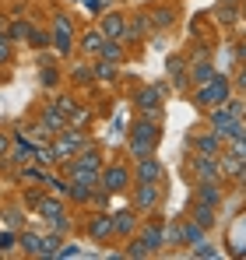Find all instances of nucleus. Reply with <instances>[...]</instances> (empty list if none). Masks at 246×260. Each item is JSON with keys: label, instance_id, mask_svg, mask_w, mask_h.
<instances>
[{"label": "nucleus", "instance_id": "1", "mask_svg": "<svg viewBox=\"0 0 246 260\" xmlns=\"http://www.w3.org/2000/svg\"><path fill=\"white\" fill-rule=\"evenodd\" d=\"M162 144V120L155 116H134V123L127 130V158H144V155H155Z\"/></svg>", "mask_w": 246, "mask_h": 260}, {"label": "nucleus", "instance_id": "2", "mask_svg": "<svg viewBox=\"0 0 246 260\" xmlns=\"http://www.w3.org/2000/svg\"><path fill=\"white\" fill-rule=\"evenodd\" d=\"M102 166H106V155H102V148L91 141V144H88V148H81L71 162H64V166H60V173L67 176L71 183H99Z\"/></svg>", "mask_w": 246, "mask_h": 260}, {"label": "nucleus", "instance_id": "3", "mask_svg": "<svg viewBox=\"0 0 246 260\" xmlns=\"http://www.w3.org/2000/svg\"><path fill=\"white\" fill-rule=\"evenodd\" d=\"M36 218H42L53 232H60V236H71L74 232V215H71V201L67 197H60V193H46L39 201V208L32 211Z\"/></svg>", "mask_w": 246, "mask_h": 260}, {"label": "nucleus", "instance_id": "4", "mask_svg": "<svg viewBox=\"0 0 246 260\" xmlns=\"http://www.w3.org/2000/svg\"><path fill=\"white\" fill-rule=\"evenodd\" d=\"M236 91V85H232V78H225V74H214L207 85L201 88H190V102H194V109L204 116L207 109H214V106H222V102H229V95Z\"/></svg>", "mask_w": 246, "mask_h": 260}, {"label": "nucleus", "instance_id": "5", "mask_svg": "<svg viewBox=\"0 0 246 260\" xmlns=\"http://www.w3.org/2000/svg\"><path fill=\"white\" fill-rule=\"evenodd\" d=\"M49 36H53V43L49 49L64 60V56H74L78 53V28H74V21H71V14H53V21H49Z\"/></svg>", "mask_w": 246, "mask_h": 260}, {"label": "nucleus", "instance_id": "6", "mask_svg": "<svg viewBox=\"0 0 246 260\" xmlns=\"http://www.w3.org/2000/svg\"><path fill=\"white\" fill-rule=\"evenodd\" d=\"M134 186V166L130 162H106L99 173V190L113 193V197H127Z\"/></svg>", "mask_w": 246, "mask_h": 260}, {"label": "nucleus", "instance_id": "7", "mask_svg": "<svg viewBox=\"0 0 246 260\" xmlns=\"http://www.w3.org/2000/svg\"><path fill=\"white\" fill-rule=\"evenodd\" d=\"M81 232L91 239V243H116V221H113V211L88 208V221L81 225Z\"/></svg>", "mask_w": 246, "mask_h": 260}, {"label": "nucleus", "instance_id": "8", "mask_svg": "<svg viewBox=\"0 0 246 260\" xmlns=\"http://www.w3.org/2000/svg\"><path fill=\"white\" fill-rule=\"evenodd\" d=\"M162 183H134L130 186V193H127V201L141 211V215H159V208H162Z\"/></svg>", "mask_w": 246, "mask_h": 260}, {"label": "nucleus", "instance_id": "9", "mask_svg": "<svg viewBox=\"0 0 246 260\" xmlns=\"http://www.w3.org/2000/svg\"><path fill=\"white\" fill-rule=\"evenodd\" d=\"M91 144V137L84 134L81 127H67V130H60L56 137H53V151H56V158H60V166L64 162H71L81 148H88Z\"/></svg>", "mask_w": 246, "mask_h": 260}, {"label": "nucleus", "instance_id": "10", "mask_svg": "<svg viewBox=\"0 0 246 260\" xmlns=\"http://www.w3.org/2000/svg\"><path fill=\"white\" fill-rule=\"evenodd\" d=\"M183 173H187L190 183H201V179H218V183H225L218 158H214V155H201V151H190V158H187Z\"/></svg>", "mask_w": 246, "mask_h": 260}, {"label": "nucleus", "instance_id": "11", "mask_svg": "<svg viewBox=\"0 0 246 260\" xmlns=\"http://www.w3.org/2000/svg\"><path fill=\"white\" fill-rule=\"evenodd\" d=\"M187 148H190V151H201V155H214V158H218V155L225 151V141L218 137V130H211L204 123V127H194L190 134H187Z\"/></svg>", "mask_w": 246, "mask_h": 260}, {"label": "nucleus", "instance_id": "12", "mask_svg": "<svg viewBox=\"0 0 246 260\" xmlns=\"http://www.w3.org/2000/svg\"><path fill=\"white\" fill-rule=\"evenodd\" d=\"M137 236H141V243L151 250V257H162V250H165V221L159 215H144Z\"/></svg>", "mask_w": 246, "mask_h": 260}, {"label": "nucleus", "instance_id": "13", "mask_svg": "<svg viewBox=\"0 0 246 260\" xmlns=\"http://www.w3.org/2000/svg\"><path fill=\"white\" fill-rule=\"evenodd\" d=\"M165 71H169L172 91L190 95V56H187V53H172V56L165 60Z\"/></svg>", "mask_w": 246, "mask_h": 260}, {"label": "nucleus", "instance_id": "14", "mask_svg": "<svg viewBox=\"0 0 246 260\" xmlns=\"http://www.w3.org/2000/svg\"><path fill=\"white\" fill-rule=\"evenodd\" d=\"M162 91L165 88H155V85H144L134 91V109L141 113V116H155V120H162Z\"/></svg>", "mask_w": 246, "mask_h": 260}, {"label": "nucleus", "instance_id": "15", "mask_svg": "<svg viewBox=\"0 0 246 260\" xmlns=\"http://www.w3.org/2000/svg\"><path fill=\"white\" fill-rule=\"evenodd\" d=\"M134 183H165V166L159 162V155H144L134 158Z\"/></svg>", "mask_w": 246, "mask_h": 260}, {"label": "nucleus", "instance_id": "16", "mask_svg": "<svg viewBox=\"0 0 246 260\" xmlns=\"http://www.w3.org/2000/svg\"><path fill=\"white\" fill-rule=\"evenodd\" d=\"M148 36H155V25H151V14H148V7L144 11H134L130 14V25H127V46H141Z\"/></svg>", "mask_w": 246, "mask_h": 260}, {"label": "nucleus", "instance_id": "17", "mask_svg": "<svg viewBox=\"0 0 246 260\" xmlns=\"http://www.w3.org/2000/svg\"><path fill=\"white\" fill-rule=\"evenodd\" d=\"M113 221H116V239L127 243L130 236H137V229H141L144 215H141L134 204H127V208H120V211H113Z\"/></svg>", "mask_w": 246, "mask_h": 260}, {"label": "nucleus", "instance_id": "18", "mask_svg": "<svg viewBox=\"0 0 246 260\" xmlns=\"http://www.w3.org/2000/svg\"><path fill=\"white\" fill-rule=\"evenodd\" d=\"M32 158H36V141H32L25 130H14V144H11V151H7V166L18 169V166H25V162H32Z\"/></svg>", "mask_w": 246, "mask_h": 260}, {"label": "nucleus", "instance_id": "19", "mask_svg": "<svg viewBox=\"0 0 246 260\" xmlns=\"http://www.w3.org/2000/svg\"><path fill=\"white\" fill-rule=\"evenodd\" d=\"M190 190H194L190 201H201V204H211V208H222V201H225V183H218V179H201Z\"/></svg>", "mask_w": 246, "mask_h": 260}, {"label": "nucleus", "instance_id": "20", "mask_svg": "<svg viewBox=\"0 0 246 260\" xmlns=\"http://www.w3.org/2000/svg\"><path fill=\"white\" fill-rule=\"evenodd\" d=\"M127 25H130V14H123V11H106L99 18V28L106 39H127Z\"/></svg>", "mask_w": 246, "mask_h": 260}, {"label": "nucleus", "instance_id": "21", "mask_svg": "<svg viewBox=\"0 0 246 260\" xmlns=\"http://www.w3.org/2000/svg\"><path fill=\"white\" fill-rule=\"evenodd\" d=\"M102 46H106V36H102V28H99V25H95V28H84L81 36H78V53L88 56V60L102 56Z\"/></svg>", "mask_w": 246, "mask_h": 260}, {"label": "nucleus", "instance_id": "22", "mask_svg": "<svg viewBox=\"0 0 246 260\" xmlns=\"http://www.w3.org/2000/svg\"><path fill=\"white\" fill-rule=\"evenodd\" d=\"M148 14H151L155 32H172V28L179 25V11H176L172 4H155V7H148Z\"/></svg>", "mask_w": 246, "mask_h": 260}, {"label": "nucleus", "instance_id": "23", "mask_svg": "<svg viewBox=\"0 0 246 260\" xmlns=\"http://www.w3.org/2000/svg\"><path fill=\"white\" fill-rule=\"evenodd\" d=\"M39 123H42L46 130H53V137H56L60 130H67V127H71L67 113H60V106H56L53 99H49V102H46V106L39 109Z\"/></svg>", "mask_w": 246, "mask_h": 260}, {"label": "nucleus", "instance_id": "24", "mask_svg": "<svg viewBox=\"0 0 246 260\" xmlns=\"http://www.w3.org/2000/svg\"><path fill=\"white\" fill-rule=\"evenodd\" d=\"M67 81H71L74 88H91L95 85V60L84 56L81 63H74V67L67 71Z\"/></svg>", "mask_w": 246, "mask_h": 260}, {"label": "nucleus", "instance_id": "25", "mask_svg": "<svg viewBox=\"0 0 246 260\" xmlns=\"http://www.w3.org/2000/svg\"><path fill=\"white\" fill-rule=\"evenodd\" d=\"M95 193H99V183H71V190H67V201L74 204V208H91V201H95Z\"/></svg>", "mask_w": 246, "mask_h": 260}, {"label": "nucleus", "instance_id": "26", "mask_svg": "<svg viewBox=\"0 0 246 260\" xmlns=\"http://www.w3.org/2000/svg\"><path fill=\"white\" fill-rule=\"evenodd\" d=\"M49 173H53V169H46V166H39V162L32 158V162H25V166L14 169V179H18L21 186H28V183H46Z\"/></svg>", "mask_w": 246, "mask_h": 260}, {"label": "nucleus", "instance_id": "27", "mask_svg": "<svg viewBox=\"0 0 246 260\" xmlns=\"http://www.w3.org/2000/svg\"><path fill=\"white\" fill-rule=\"evenodd\" d=\"M214 25L218 28H236L239 21H243V11H239V4H229V0H218V7H214Z\"/></svg>", "mask_w": 246, "mask_h": 260}, {"label": "nucleus", "instance_id": "28", "mask_svg": "<svg viewBox=\"0 0 246 260\" xmlns=\"http://www.w3.org/2000/svg\"><path fill=\"white\" fill-rule=\"evenodd\" d=\"M187 215L194 218V221H197L201 229H207V232H211V229L218 225V208H211V204H201V201H190Z\"/></svg>", "mask_w": 246, "mask_h": 260}, {"label": "nucleus", "instance_id": "29", "mask_svg": "<svg viewBox=\"0 0 246 260\" xmlns=\"http://www.w3.org/2000/svg\"><path fill=\"white\" fill-rule=\"evenodd\" d=\"M18 246H21V253H25V257H46L42 232H28V229H21V232H18Z\"/></svg>", "mask_w": 246, "mask_h": 260}, {"label": "nucleus", "instance_id": "30", "mask_svg": "<svg viewBox=\"0 0 246 260\" xmlns=\"http://www.w3.org/2000/svg\"><path fill=\"white\" fill-rule=\"evenodd\" d=\"M214 74H218L214 60H190V88H201V85H207V81H211Z\"/></svg>", "mask_w": 246, "mask_h": 260}, {"label": "nucleus", "instance_id": "31", "mask_svg": "<svg viewBox=\"0 0 246 260\" xmlns=\"http://www.w3.org/2000/svg\"><path fill=\"white\" fill-rule=\"evenodd\" d=\"M120 67L123 63H113V60H106V56H95V81L116 85V81H120Z\"/></svg>", "mask_w": 246, "mask_h": 260}, {"label": "nucleus", "instance_id": "32", "mask_svg": "<svg viewBox=\"0 0 246 260\" xmlns=\"http://www.w3.org/2000/svg\"><path fill=\"white\" fill-rule=\"evenodd\" d=\"M64 78H67V74L60 71V63H53V60H46V63H42L39 81H42V88H46V91H56V88L64 85Z\"/></svg>", "mask_w": 246, "mask_h": 260}, {"label": "nucleus", "instance_id": "33", "mask_svg": "<svg viewBox=\"0 0 246 260\" xmlns=\"http://www.w3.org/2000/svg\"><path fill=\"white\" fill-rule=\"evenodd\" d=\"M165 246H172V250L187 246V229H183V218L165 221Z\"/></svg>", "mask_w": 246, "mask_h": 260}, {"label": "nucleus", "instance_id": "34", "mask_svg": "<svg viewBox=\"0 0 246 260\" xmlns=\"http://www.w3.org/2000/svg\"><path fill=\"white\" fill-rule=\"evenodd\" d=\"M25 43L32 46V49H49L53 36H49V28H42V25H36V21H32V28H28V39H25Z\"/></svg>", "mask_w": 246, "mask_h": 260}, {"label": "nucleus", "instance_id": "35", "mask_svg": "<svg viewBox=\"0 0 246 260\" xmlns=\"http://www.w3.org/2000/svg\"><path fill=\"white\" fill-rule=\"evenodd\" d=\"M123 257H130V260H148V257H151V250L141 243V236H130V239H127V246H123Z\"/></svg>", "mask_w": 246, "mask_h": 260}, {"label": "nucleus", "instance_id": "36", "mask_svg": "<svg viewBox=\"0 0 246 260\" xmlns=\"http://www.w3.org/2000/svg\"><path fill=\"white\" fill-rule=\"evenodd\" d=\"M28 28H32V21L28 18H11V25H7V36L14 39V43H21V39H28Z\"/></svg>", "mask_w": 246, "mask_h": 260}, {"label": "nucleus", "instance_id": "37", "mask_svg": "<svg viewBox=\"0 0 246 260\" xmlns=\"http://www.w3.org/2000/svg\"><path fill=\"white\" fill-rule=\"evenodd\" d=\"M53 102H56V106H60V113H67V120H71V113H74V109H78V106H81V102H78V95H74V91H60V95H56V99H53Z\"/></svg>", "mask_w": 246, "mask_h": 260}, {"label": "nucleus", "instance_id": "38", "mask_svg": "<svg viewBox=\"0 0 246 260\" xmlns=\"http://www.w3.org/2000/svg\"><path fill=\"white\" fill-rule=\"evenodd\" d=\"M11 144H14V134H11V130H0V169H11V166H7Z\"/></svg>", "mask_w": 246, "mask_h": 260}, {"label": "nucleus", "instance_id": "39", "mask_svg": "<svg viewBox=\"0 0 246 260\" xmlns=\"http://www.w3.org/2000/svg\"><path fill=\"white\" fill-rule=\"evenodd\" d=\"M14 60V39L11 36H0V67Z\"/></svg>", "mask_w": 246, "mask_h": 260}, {"label": "nucleus", "instance_id": "40", "mask_svg": "<svg viewBox=\"0 0 246 260\" xmlns=\"http://www.w3.org/2000/svg\"><path fill=\"white\" fill-rule=\"evenodd\" d=\"M84 123H91V109H88V106H78V109L71 113V127H84Z\"/></svg>", "mask_w": 246, "mask_h": 260}, {"label": "nucleus", "instance_id": "41", "mask_svg": "<svg viewBox=\"0 0 246 260\" xmlns=\"http://www.w3.org/2000/svg\"><path fill=\"white\" fill-rule=\"evenodd\" d=\"M190 257H218V250L211 243H197V246H190Z\"/></svg>", "mask_w": 246, "mask_h": 260}, {"label": "nucleus", "instance_id": "42", "mask_svg": "<svg viewBox=\"0 0 246 260\" xmlns=\"http://www.w3.org/2000/svg\"><path fill=\"white\" fill-rule=\"evenodd\" d=\"M18 246V236L14 232H0V253H7V250H14Z\"/></svg>", "mask_w": 246, "mask_h": 260}, {"label": "nucleus", "instance_id": "43", "mask_svg": "<svg viewBox=\"0 0 246 260\" xmlns=\"http://www.w3.org/2000/svg\"><path fill=\"white\" fill-rule=\"evenodd\" d=\"M232 85H236V91H243V95H246V63H239V67H236V78H232Z\"/></svg>", "mask_w": 246, "mask_h": 260}, {"label": "nucleus", "instance_id": "44", "mask_svg": "<svg viewBox=\"0 0 246 260\" xmlns=\"http://www.w3.org/2000/svg\"><path fill=\"white\" fill-rule=\"evenodd\" d=\"M236 56H239V63H246V39H243V43H236Z\"/></svg>", "mask_w": 246, "mask_h": 260}, {"label": "nucleus", "instance_id": "45", "mask_svg": "<svg viewBox=\"0 0 246 260\" xmlns=\"http://www.w3.org/2000/svg\"><path fill=\"white\" fill-rule=\"evenodd\" d=\"M7 25H11V18H7V14H0V36H7Z\"/></svg>", "mask_w": 246, "mask_h": 260}, {"label": "nucleus", "instance_id": "46", "mask_svg": "<svg viewBox=\"0 0 246 260\" xmlns=\"http://www.w3.org/2000/svg\"><path fill=\"white\" fill-rule=\"evenodd\" d=\"M239 11H243V21H246V0H239Z\"/></svg>", "mask_w": 246, "mask_h": 260}, {"label": "nucleus", "instance_id": "47", "mask_svg": "<svg viewBox=\"0 0 246 260\" xmlns=\"http://www.w3.org/2000/svg\"><path fill=\"white\" fill-rule=\"evenodd\" d=\"M229 4H239V0H229Z\"/></svg>", "mask_w": 246, "mask_h": 260}]
</instances>
